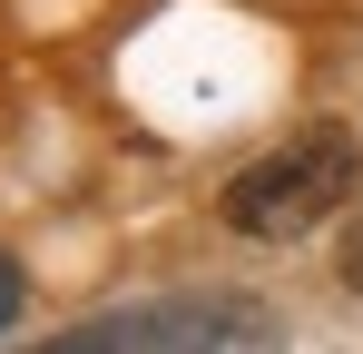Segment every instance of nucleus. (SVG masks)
I'll return each mask as SVG.
<instances>
[{
  "label": "nucleus",
  "instance_id": "2",
  "mask_svg": "<svg viewBox=\"0 0 363 354\" xmlns=\"http://www.w3.org/2000/svg\"><path fill=\"white\" fill-rule=\"evenodd\" d=\"M354 177H363L354 128H304V138H285V148H265L255 168H236L226 227L236 236H304V227H324V217L354 197Z\"/></svg>",
  "mask_w": 363,
  "mask_h": 354
},
{
  "label": "nucleus",
  "instance_id": "4",
  "mask_svg": "<svg viewBox=\"0 0 363 354\" xmlns=\"http://www.w3.org/2000/svg\"><path fill=\"white\" fill-rule=\"evenodd\" d=\"M10 315H20V256L0 246V325H10Z\"/></svg>",
  "mask_w": 363,
  "mask_h": 354
},
{
  "label": "nucleus",
  "instance_id": "3",
  "mask_svg": "<svg viewBox=\"0 0 363 354\" xmlns=\"http://www.w3.org/2000/svg\"><path fill=\"white\" fill-rule=\"evenodd\" d=\"M334 276H344V286L363 295V217H354V227H344V246H334Z\"/></svg>",
  "mask_w": 363,
  "mask_h": 354
},
{
  "label": "nucleus",
  "instance_id": "1",
  "mask_svg": "<svg viewBox=\"0 0 363 354\" xmlns=\"http://www.w3.org/2000/svg\"><path fill=\"white\" fill-rule=\"evenodd\" d=\"M285 325L255 295H167V305H128L99 325H69L30 354H275Z\"/></svg>",
  "mask_w": 363,
  "mask_h": 354
}]
</instances>
